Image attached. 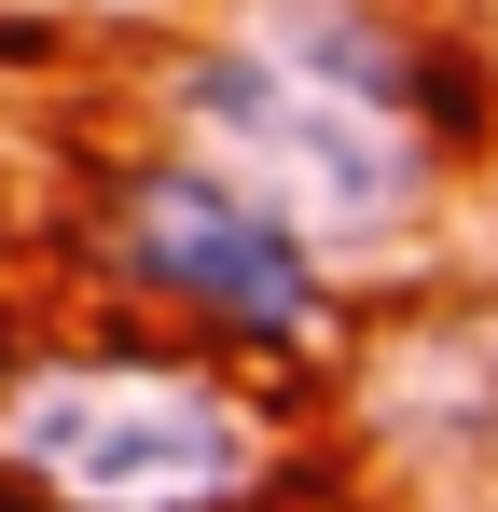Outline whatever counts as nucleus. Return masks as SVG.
Here are the masks:
<instances>
[{"mask_svg":"<svg viewBox=\"0 0 498 512\" xmlns=\"http://www.w3.org/2000/svg\"><path fill=\"white\" fill-rule=\"evenodd\" d=\"M277 402L194 346L83 333L0 360V512H263Z\"/></svg>","mask_w":498,"mask_h":512,"instance_id":"f03ea898","label":"nucleus"},{"mask_svg":"<svg viewBox=\"0 0 498 512\" xmlns=\"http://www.w3.org/2000/svg\"><path fill=\"white\" fill-rule=\"evenodd\" d=\"M97 277L139 291V305H166V319H194L208 346H263V360L332 333V263L263 194H236V180L194 167V153H139V167L111 180Z\"/></svg>","mask_w":498,"mask_h":512,"instance_id":"7ed1b4c3","label":"nucleus"},{"mask_svg":"<svg viewBox=\"0 0 498 512\" xmlns=\"http://www.w3.org/2000/svg\"><path fill=\"white\" fill-rule=\"evenodd\" d=\"M166 153L263 194L319 263L388 250L443 180L429 56L388 0H236L166 70Z\"/></svg>","mask_w":498,"mask_h":512,"instance_id":"f257e3e1","label":"nucleus"}]
</instances>
